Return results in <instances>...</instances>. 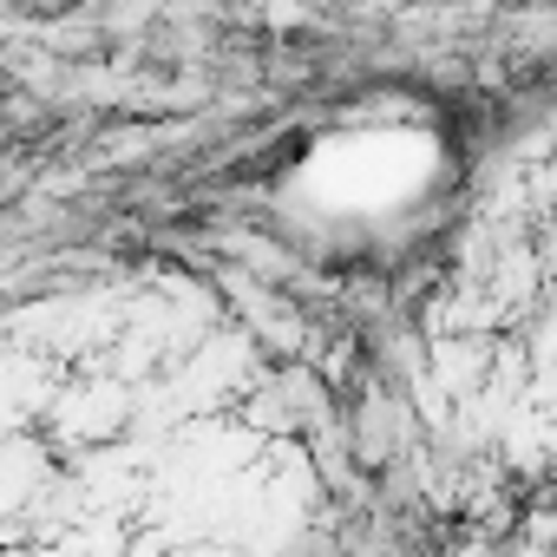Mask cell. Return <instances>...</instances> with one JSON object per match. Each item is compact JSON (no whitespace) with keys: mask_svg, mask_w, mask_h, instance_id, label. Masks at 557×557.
I'll list each match as a JSON object with an SVG mask.
<instances>
[{"mask_svg":"<svg viewBox=\"0 0 557 557\" xmlns=\"http://www.w3.org/2000/svg\"><path fill=\"white\" fill-rule=\"evenodd\" d=\"M302 426L190 289L0 309V544L256 550L309 531Z\"/></svg>","mask_w":557,"mask_h":557,"instance_id":"6da1fadb","label":"cell"}]
</instances>
